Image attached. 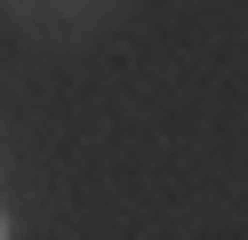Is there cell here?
<instances>
[{
	"mask_svg": "<svg viewBox=\"0 0 248 240\" xmlns=\"http://www.w3.org/2000/svg\"><path fill=\"white\" fill-rule=\"evenodd\" d=\"M0 240H16V216H8V200H0Z\"/></svg>",
	"mask_w": 248,
	"mask_h": 240,
	"instance_id": "6da1fadb",
	"label": "cell"
}]
</instances>
